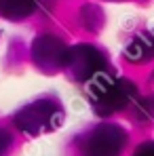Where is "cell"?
<instances>
[{"mask_svg":"<svg viewBox=\"0 0 154 156\" xmlns=\"http://www.w3.org/2000/svg\"><path fill=\"white\" fill-rule=\"evenodd\" d=\"M80 19H82V23L89 27V30H97V27L102 26V21H103L102 11H99L97 6H93V4H87V6L82 9Z\"/></svg>","mask_w":154,"mask_h":156,"instance_id":"ba28073f","label":"cell"},{"mask_svg":"<svg viewBox=\"0 0 154 156\" xmlns=\"http://www.w3.org/2000/svg\"><path fill=\"white\" fill-rule=\"evenodd\" d=\"M38 9V0H0V17L19 21Z\"/></svg>","mask_w":154,"mask_h":156,"instance_id":"52a82bcc","label":"cell"},{"mask_svg":"<svg viewBox=\"0 0 154 156\" xmlns=\"http://www.w3.org/2000/svg\"><path fill=\"white\" fill-rule=\"evenodd\" d=\"M106 66H108V59L97 47H93V44L70 47V57H68L66 70L78 82H89L95 74L103 72Z\"/></svg>","mask_w":154,"mask_h":156,"instance_id":"277c9868","label":"cell"},{"mask_svg":"<svg viewBox=\"0 0 154 156\" xmlns=\"http://www.w3.org/2000/svg\"><path fill=\"white\" fill-rule=\"evenodd\" d=\"M152 80H154V74H152Z\"/></svg>","mask_w":154,"mask_h":156,"instance_id":"7c38bea8","label":"cell"},{"mask_svg":"<svg viewBox=\"0 0 154 156\" xmlns=\"http://www.w3.org/2000/svg\"><path fill=\"white\" fill-rule=\"evenodd\" d=\"M125 57L129 61H135V63L154 59V30L137 34L125 47Z\"/></svg>","mask_w":154,"mask_h":156,"instance_id":"8992f818","label":"cell"},{"mask_svg":"<svg viewBox=\"0 0 154 156\" xmlns=\"http://www.w3.org/2000/svg\"><path fill=\"white\" fill-rule=\"evenodd\" d=\"M11 144H13V135L6 129H0V156L6 154V150L11 148Z\"/></svg>","mask_w":154,"mask_h":156,"instance_id":"30bf717a","label":"cell"},{"mask_svg":"<svg viewBox=\"0 0 154 156\" xmlns=\"http://www.w3.org/2000/svg\"><path fill=\"white\" fill-rule=\"evenodd\" d=\"M137 116L139 118H150L154 114V99H141L139 104H137Z\"/></svg>","mask_w":154,"mask_h":156,"instance_id":"9c48e42d","label":"cell"},{"mask_svg":"<svg viewBox=\"0 0 154 156\" xmlns=\"http://www.w3.org/2000/svg\"><path fill=\"white\" fill-rule=\"evenodd\" d=\"M63 118H66V112L55 99H38L17 112L15 125L27 135H40V133H51L59 129Z\"/></svg>","mask_w":154,"mask_h":156,"instance_id":"7a4b0ae2","label":"cell"},{"mask_svg":"<svg viewBox=\"0 0 154 156\" xmlns=\"http://www.w3.org/2000/svg\"><path fill=\"white\" fill-rule=\"evenodd\" d=\"M87 95L93 110L99 116H108L127 108L137 97V87L129 78H116L112 72L103 70L87 82Z\"/></svg>","mask_w":154,"mask_h":156,"instance_id":"6da1fadb","label":"cell"},{"mask_svg":"<svg viewBox=\"0 0 154 156\" xmlns=\"http://www.w3.org/2000/svg\"><path fill=\"white\" fill-rule=\"evenodd\" d=\"M32 57L38 63V68L47 72H57L68 66L70 47L53 34H42L32 42Z\"/></svg>","mask_w":154,"mask_h":156,"instance_id":"5b68a950","label":"cell"},{"mask_svg":"<svg viewBox=\"0 0 154 156\" xmlns=\"http://www.w3.org/2000/svg\"><path fill=\"white\" fill-rule=\"evenodd\" d=\"M127 146V131L118 125H99L82 141L84 156H120Z\"/></svg>","mask_w":154,"mask_h":156,"instance_id":"3957f363","label":"cell"},{"mask_svg":"<svg viewBox=\"0 0 154 156\" xmlns=\"http://www.w3.org/2000/svg\"><path fill=\"white\" fill-rule=\"evenodd\" d=\"M133 156H154V141H146V144L137 146Z\"/></svg>","mask_w":154,"mask_h":156,"instance_id":"8fae6325","label":"cell"}]
</instances>
